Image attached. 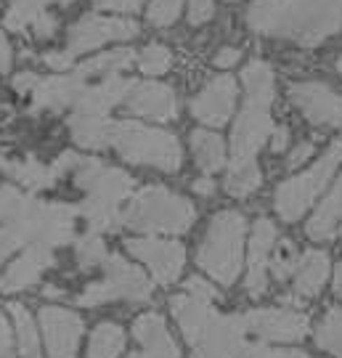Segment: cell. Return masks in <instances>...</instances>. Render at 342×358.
<instances>
[{"label": "cell", "mask_w": 342, "mask_h": 358, "mask_svg": "<svg viewBox=\"0 0 342 358\" xmlns=\"http://www.w3.org/2000/svg\"><path fill=\"white\" fill-rule=\"evenodd\" d=\"M247 24L260 35L318 45L342 27V0H255Z\"/></svg>", "instance_id": "1"}, {"label": "cell", "mask_w": 342, "mask_h": 358, "mask_svg": "<svg viewBox=\"0 0 342 358\" xmlns=\"http://www.w3.org/2000/svg\"><path fill=\"white\" fill-rule=\"evenodd\" d=\"M241 83L247 99L231 133V167L257 165V152L273 130L271 103H273V72L263 62H252L244 66Z\"/></svg>", "instance_id": "2"}, {"label": "cell", "mask_w": 342, "mask_h": 358, "mask_svg": "<svg viewBox=\"0 0 342 358\" xmlns=\"http://www.w3.org/2000/svg\"><path fill=\"white\" fill-rule=\"evenodd\" d=\"M194 217L197 213L186 196L165 186H146L130 199L122 213V223L127 229L149 234H183L194 223Z\"/></svg>", "instance_id": "3"}, {"label": "cell", "mask_w": 342, "mask_h": 358, "mask_svg": "<svg viewBox=\"0 0 342 358\" xmlns=\"http://www.w3.org/2000/svg\"><path fill=\"white\" fill-rule=\"evenodd\" d=\"M244 231L247 220L241 213L223 210L210 220V229L204 234L197 263L215 282L234 284L241 271V250H244Z\"/></svg>", "instance_id": "4"}, {"label": "cell", "mask_w": 342, "mask_h": 358, "mask_svg": "<svg viewBox=\"0 0 342 358\" xmlns=\"http://www.w3.org/2000/svg\"><path fill=\"white\" fill-rule=\"evenodd\" d=\"M109 146L133 165H149L162 173H176L183 162L180 143L170 130L149 128L141 122H114Z\"/></svg>", "instance_id": "5"}, {"label": "cell", "mask_w": 342, "mask_h": 358, "mask_svg": "<svg viewBox=\"0 0 342 358\" xmlns=\"http://www.w3.org/2000/svg\"><path fill=\"white\" fill-rule=\"evenodd\" d=\"M342 165V143H332L329 152L318 159L311 170H305L294 178L284 180L276 196H273V205L284 220H297L303 215L308 207L318 199V194L327 189V183L332 180V176L337 173V167Z\"/></svg>", "instance_id": "6"}, {"label": "cell", "mask_w": 342, "mask_h": 358, "mask_svg": "<svg viewBox=\"0 0 342 358\" xmlns=\"http://www.w3.org/2000/svg\"><path fill=\"white\" fill-rule=\"evenodd\" d=\"M104 282L90 284L85 292L77 297L80 306H101L109 300H149L152 284L146 273L130 266L122 255H106L104 260Z\"/></svg>", "instance_id": "7"}, {"label": "cell", "mask_w": 342, "mask_h": 358, "mask_svg": "<svg viewBox=\"0 0 342 358\" xmlns=\"http://www.w3.org/2000/svg\"><path fill=\"white\" fill-rule=\"evenodd\" d=\"M138 35V24L133 19H114L101 13H85L80 16L66 32V53L77 59L85 53L101 48L109 40H130Z\"/></svg>", "instance_id": "8"}, {"label": "cell", "mask_w": 342, "mask_h": 358, "mask_svg": "<svg viewBox=\"0 0 342 358\" xmlns=\"http://www.w3.org/2000/svg\"><path fill=\"white\" fill-rule=\"evenodd\" d=\"M247 332H255L266 343H300L311 329V321L297 310L281 308H257L244 316Z\"/></svg>", "instance_id": "9"}, {"label": "cell", "mask_w": 342, "mask_h": 358, "mask_svg": "<svg viewBox=\"0 0 342 358\" xmlns=\"http://www.w3.org/2000/svg\"><path fill=\"white\" fill-rule=\"evenodd\" d=\"M127 252L143 260L154 279L159 284H173L183 271L186 263V250L180 242H165V239H154V236H138V239H127Z\"/></svg>", "instance_id": "10"}, {"label": "cell", "mask_w": 342, "mask_h": 358, "mask_svg": "<svg viewBox=\"0 0 342 358\" xmlns=\"http://www.w3.org/2000/svg\"><path fill=\"white\" fill-rule=\"evenodd\" d=\"M247 324L244 316H220L210 321V327L197 340V356L202 358H244L247 353Z\"/></svg>", "instance_id": "11"}, {"label": "cell", "mask_w": 342, "mask_h": 358, "mask_svg": "<svg viewBox=\"0 0 342 358\" xmlns=\"http://www.w3.org/2000/svg\"><path fill=\"white\" fill-rule=\"evenodd\" d=\"M292 103L303 112L313 125H342V96L324 83H294L290 85Z\"/></svg>", "instance_id": "12"}, {"label": "cell", "mask_w": 342, "mask_h": 358, "mask_svg": "<svg viewBox=\"0 0 342 358\" xmlns=\"http://www.w3.org/2000/svg\"><path fill=\"white\" fill-rule=\"evenodd\" d=\"M234 103H236V85L234 77L220 75L210 80L194 99H191V115L197 117L202 125H226L234 115Z\"/></svg>", "instance_id": "13"}, {"label": "cell", "mask_w": 342, "mask_h": 358, "mask_svg": "<svg viewBox=\"0 0 342 358\" xmlns=\"http://www.w3.org/2000/svg\"><path fill=\"white\" fill-rule=\"evenodd\" d=\"M40 324L45 334V345L51 358H75L77 343L83 334V321L72 310L64 308H43L40 310Z\"/></svg>", "instance_id": "14"}, {"label": "cell", "mask_w": 342, "mask_h": 358, "mask_svg": "<svg viewBox=\"0 0 342 358\" xmlns=\"http://www.w3.org/2000/svg\"><path fill=\"white\" fill-rule=\"evenodd\" d=\"M88 83L72 69H66L62 75L40 77L35 90H32V109L35 112H62L66 106H75L77 96L83 93Z\"/></svg>", "instance_id": "15"}, {"label": "cell", "mask_w": 342, "mask_h": 358, "mask_svg": "<svg viewBox=\"0 0 342 358\" xmlns=\"http://www.w3.org/2000/svg\"><path fill=\"white\" fill-rule=\"evenodd\" d=\"M127 112L146 120H173L178 115V99L176 90L162 83H133V88L125 99Z\"/></svg>", "instance_id": "16"}, {"label": "cell", "mask_w": 342, "mask_h": 358, "mask_svg": "<svg viewBox=\"0 0 342 358\" xmlns=\"http://www.w3.org/2000/svg\"><path fill=\"white\" fill-rule=\"evenodd\" d=\"M133 88V80L117 75H106L88 83L83 93L77 96L75 112H85V115H109L117 103H125L127 93Z\"/></svg>", "instance_id": "17"}, {"label": "cell", "mask_w": 342, "mask_h": 358, "mask_svg": "<svg viewBox=\"0 0 342 358\" xmlns=\"http://www.w3.org/2000/svg\"><path fill=\"white\" fill-rule=\"evenodd\" d=\"M276 247V226L260 217L255 220L252 239H250V271H247V292L260 297L268 287V260Z\"/></svg>", "instance_id": "18"}, {"label": "cell", "mask_w": 342, "mask_h": 358, "mask_svg": "<svg viewBox=\"0 0 342 358\" xmlns=\"http://www.w3.org/2000/svg\"><path fill=\"white\" fill-rule=\"evenodd\" d=\"M53 266V252L51 247H45V244H32V247H27L24 255L19 257V260H13L8 271L3 273V279H0V289L3 292H22L27 287H32V284L40 279V273L45 268H51Z\"/></svg>", "instance_id": "19"}, {"label": "cell", "mask_w": 342, "mask_h": 358, "mask_svg": "<svg viewBox=\"0 0 342 358\" xmlns=\"http://www.w3.org/2000/svg\"><path fill=\"white\" fill-rule=\"evenodd\" d=\"M170 310H173V316H176L178 327H180V332H183L189 345H197V340H199L204 334V329L210 327V321L218 316L213 303L199 300V297H194V294H189V292L176 294V297L170 300Z\"/></svg>", "instance_id": "20"}, {"label": "cell", "mask_w": 342, "mask_h": 358, "mask_svg": "<svg viewBox=\"0 0 342 358\" xmlns=\"http://www.w3.org/2000/svg\"><path fill=\"white\" fill-rule=\"evenodd\" d=\"M133 334L141 343V353L130 358H178V345L167 332L165 319L159 313H143L133 324Z\"/></svg>", "instance_id": "21"}, {"label": "cell", "mask_w": 342, "mask_h": 358, "mask_svg": "<svg viewBox=\"0 0 342 358\" xmlns=\"http://www.w3.org/2000/svg\"><path fill=\"white\" fill-rule=\"evenodd\" d=\"M342 226V173L340 180L334 183V189L327 194V199L318 205L313 217L308 220V236L313 242H329L337 236V231Z\"/></svg>", "instance_id": "22"}, {"label": "cell", "mask_w": 342, "mask_h": 358, "mask_svg": "<svg viewBox=\"0 0 342 358\" xmlns=\"http://www.w3.org/2000/svg\"><path fill=\"white\" fill-rule=\"evenodd\" d=\"M329 279V255L321 250H308L297 260L294 268V294L313 297Z\"/></svg>", "instance_id": "23"}, {"label": "cell", "mask_w": 342, "mask_h": 358, "mask_svg": "<svg viewBox=\"0 0 342 358\" xmlns=\"http://www.w3.org/2000/svg\"><path fill=\"white\" fill-rule=\"evenodd\" d=\"M112 120L106 115H85V112H75L69 117V133L75 143L85 146V149H104L109 146L112 138Z\"/></svg>", "instance_id": "24"}, {"label": "cell", "mask_w": 342, "mask_h": 358, "mask_svg": "<svg viewBox=\"0 0 342 358\" xmlns=\"http://www.w3.org/2000/svg\"><path fill=\"white\" fill-rule=\"evenodd\" d=\"M133 62H136V53L130 51V48H114V51L99 53V56H93V59L80 62V64L75 66V72L83 77L85 83H93V80H99V77L122 72V69H127Z\"/></svg>", "instance_id": "25"}, {"label": "cell", "mask_w": 342, "mask_h": 358, "mask_svg": "<svg viewBox=\"0 0 342 358\" xmlns=\"http://www.w3.org/2000/svg\"><path fill=\"white\" fill-rule=\"evenodd\" d=\"M0 170L6 176H11L16 183H22L27 189H51L56 183V176L48 165H40L38 159L27 157V159H19V162H11V159H0Z\"/></svg>", "instance_id": "26"}, {"label": "cell", "mask_w": 342, "mask_h": 358, "mask_svg": "<svg viewBox=\"0 0 342 358\" xmlns=\"http://www.w3.org/2000/svg\"><path fill=\"white\" fill-rule=\"evenodd\" d=\"M191 149L197 157V165L202 167L204 173H218L226 165V146L223 138L213 133V130H194L191 133Z\"/></svg>", "instance_id": "27"}, {"label": "cell", "mask_w": 342, "mask_h": 358, "mask_svg": "<svg viewBox=\"0 0 342 358\" xmlns=\"http://www.w3.org/2000/svg\"><path fill=\"white\" fill-rule=\"evenodd\" d=\"M133 189V178L127 176L125 170H117V167H101V173L96 176V180L90 183L88 196H99V199H106V202H114L120 205L127 194Z\"/></svg>", "instance_id": "28"}, {"label": "cell", "mask_w": 342, "mask_h": 358, "mask_svg": "<svg viewBox=\"0 0 342 358\" xmlns=\"http://www.w3.org/2000/svg\"><path fill=\"white\" fill-rule=\"evenodd\" d=\"M51 3L69 6L75 0H11L8 8H6V27L13 29V32H22L27 27H32V22L38 19L40 13H45V8Z\"/></svg>", "instance_id": "29"}, {"label": "cell", "mask_w": 342, "mask_h": 358, "mask_svg": "<svg viewBox=\"0 0 342 358\" xmlns=\"http://www.w3.org/2000/svg\"><path fill=\"white\" fill-rule=\"evenodd\" d=\"M125 348V332L117 324H99L90 334L88 358H117Z\"/></svg>", "instance_id": "30"}, {"label": "cell", "mask_w": 342, "mask_h": 358, "mask_svg": "<svg viewBox=\"0 0 342 358\" xmlns=\"http://www.w3.org/2000/svg\"><path fill=\"white\" fill-rule=\"evenodd\" d=\"M316 345L342 358V308H329L316 332Z\"/></svg>", "instance_id": "31"}, {"label": "cell", "mask_w": 342, "mask_h": 358, "mask_svg": "<svg viewBox=\"0 0 342 358\" xmlns=\"http://www.w3.org/2000/svg\"><path fill=\"white\" fill-rule=\"evenodd\" d=\"M13 321H16V332H19V345H22V356L24 358H40V340L35 321L27 313L24 306H11Z\"/></svg>", "instance_id": "32"}, {"label": "cell", "mask_w": 342, "mask_h": 358, "mask_svg": "<svg viewBox=\"0 0 342 358\" xmlns=\"http://www.w3.org/2000/svg\"><path fill=\"white\" fill-rule=\"evenodd\" d=\"M260 170L257 165H247V167H231L226 178V192L231 196H250V194L260 186Z\"/></svg>", "instance_id": "33"}, {"label": "cell", "mask_w": 342, "mask_h": 358, "mask_svg": "<svg viewBox=\"0 0 342 358\" xmlns=\"http://www.w3.org/2000/svg\"><path fill=\"white\" fill-rule=\"evenodd\" d=\"M170 64H173V53L159 43H152L138 53V66L143 75H165Z\"/></svg>", "instance_id": "34"}, {"label": "cell", "mask_w": 342, "mask_h": 358, "mask_svg": "<svg viewBox=\"0 0 342 358\" xmlns=\"http://www.w3.org/2000/svg\"><path fill=\"white\" fill-rule=\"evenodd\" d=\"M27 205H29V196L27 194H22L19 189H13V186H3L0 189V223L13 226L22 217Z\"/></svg>", "instance_id": "35"}, {"label": "cell", "mask_w": 342, "mask_h": 358, "mask_svg": "<svg viewBox=\"0 0 342 358\" xmlns=\"http://www.w3.org/2000/svg\"><path fill=\"white\" fill-rule=\"evenodd\" d=\"M297 250H294V244L290 242V239H284V242H279V247H276V252H273V257L268 260V268L273 271V276L279 279V282H284L290 273H294V268H297Z\"/></svg>", "instance_id": "36"}, {"label": "cell", "mask_w": 342, "mask_h": 358, "mask_svg": "<svg viewBox=\"0 0 342 358\" xmlns=\"http://www.w3.org/2000/svg\"><path fill=\"white\" fill-rule=\"evenodd\" d=\"M77 260L83 268H90V266H99L106 260V247H104L101 236L96 231L85 234L80 242H77Z\"/></svg>", "instance_id": "37"}, {"label": "cell", "mask_w": 342, "mask_h": 358, "mask_svg": "<svg viewBox=\"0 0 342 358\" xmlns=\"http://www.w3.org/2000/svg\"><path fill=\"white\" fill-rule=\"evenodd\" d=\"M183 0H152L149 3V24L154 27H170L180 13Z\"/></svg>", "instance_id": "38"}, {"label": "cell", "mask_w": 342, "mask_h": 358, "mask_svg": "<svg viewBox=\"0 0 342 358\" xmlns=\"http://www.w3.org/2000/svg\"><path fill=\"white\" fill-rule=\"evenodd\" d=\"M22 244H27V242H24V236H22L16 229H11V226L0 229V263L11 255V252H16Z\"/></svg>", "instance_id": "39"}, {"label": "cell", "mask_w": 342, "mask_h": 358, "mask_svg": "<svg viewBox=\"0 0 342 358\" xmlns=\"http://www.w3.org/2000/svg\"><path fill=\"white\" fill-rule=\"evenodd\" d=\"M215 13L213 0H189V22L191 24H204Z\"/></svg>", "instance_id": "40"}, {"label": "cell", "mask_w": 342, "mask_h": 358, "mask_svg": "<svg viewBox=\"0 0 342 358\" xmlns=\"http://www.w3.org/2000/svg\"><path fill=\"white\" fill-rule=\"evenodd\" d=\"M93 3L101 11H117V13H136L143 6V0H93Z\"/></svg>", "instance_id": "41"}, {"label": "cell", "mask_w": 342, "mask_h": 358, "mask_svg": "<svg viewBox=\"0 0 342 358\" xmlns=\"http://www.w3.org/2000/svg\"><path fill=\"white\" fill-rule=\"evenodd\" d=\"M186 292L194 294V297H199V300H207V303H213L218 297V292L213 289V284H207L204 279H199V276H191L189 282H186Z\"/></svg>", "instance_id": "42"}, {"label": "cell", "mask_w": 342, "mask_h": 358, "mask_svg": "<svg viewBox=\"0 0 342 358\" xmlns=\"http://www.w3.org/2000/svg\"><path fill=\"white\" fill-rule=\"evenodd\" d=\"M32 29H35V35L43 40H48L56 35V29H59V22H56V16H51V13H40L38 19L32 22Z\"/></svg>", "instance_id": "43"}, {"label": "cell", "mask_w": 342, "mask_h": 358, "mask_svg": "<svg viewBox=\"0 0 342 358\" xmlns=\"http://www.w3.org/2000/svg\"><path fill=\"white\" fill-rule=\"evenodd\" d=\"M38 80L40 77L35 75V72H19V75L13 77V90L22 93V96H24V93H32L35 85H38Z\"/></svg>", "instance_id": "44"}, {"label": "cell", "mask_w": 342, "mask_h": 358, "mask_svg": "<svg viewBox=\"0 0 342 358\" xmlns=\"http://www.w3.org/2000/svg\"><path fill=\"white\" fill-rule=\"evenodd\" d=\"M11 62H13L11 43H8V38H6V32L0 29V75H6V72L11 69Z\"/></svg>", "instance_id": "45"}, {"label": "cell", "mask_w": 342, "mask_h": 358, "mask_svg": "<svg viewBox=\"0 0 342 358\" xmlns=\"http://www.w3.org/2000/svg\"><path fill=\"white\" fill-rule=\"evenodd\" d=\"M287 143H290V130L284 128V125L271 130V149H273V152H284Z\"/></svg>", "instance_id": "46"}, {"label": "cell", "mask_w": 342, "mask_h": 358, "mask_svg": "<svg viewBox=\"0 0 342 358\" xmlns=\"http://www.w3.org/2000/svg\"><path fill=\"white\" fill-rule=\"evenodd\" d=\"M311 154H313V143H311V141L300 143V146H297V149L290 154V162H287V165H290V167H300L305 159L311 157Z\"/></svg>", "instance_id": "47"}, {"label": "cell", "mask_w": 342, "mask_h": 358, "mask_svg": "<svg viewBox=\"0 0 342 358\" xmlns=\"http://www.w3.org/2000/svg\"><path fill=\"white\" fill-rule=\"evenodd\" d=\"M241 59V51L239 48H223V51H218L215 56V64L218 66H234L236 62Z\"/></svg>", "instance_id": "48"}, {"label": "cell", "mask_w": 342, "mask_h": 358, "mask_svg": "<svg viewBox=\"0 0 342 358\" xmlns=\"http://www.w3.org/2000/svg\"><path fill=\"white\" fill-rule=\"evenodd\" d=\"M8 348H11V332H8V324H6V319L0 316V358H6Z\"/></svg>", "instance_id": "49"}, {"label": "cell", "mask_w": 342, "mask_h": 358, "mask_svg": "<svg viewBox=\"0 0 342 358\" xmlns=\"http://www.w3.org/2000/svg\"><path fill=\"white\" fill-rule=\"evenodd\" d=\"M194 192L202 194V196H210V194L215 192V183H213L210 178H199L197 183H194Z\"/></svg>", "instance_id": "50"}, {"label": "cell", "mask_w": 342, "mask_h": 358, "mask_svg": "<svg viewBox=\"0 0 342 358\" xmlns=\"http://www.w3.org/2000/svg\"><path fill=\"white\" fill-rule=\"evenodd\" d=\"M334 294L342 297V260H340V266H337V271H334Z\"/></svg>", "instance_id": "51"}, {"label": "cell", "mask_w": 342, "mask_h": 358, "mask_svg": "<svg viewBox=\"0 0 342 358\" xmlns=\"http://www.w3.org/2000/svg\"><path fill=\"white\" fill-rule=\"evenodd\" d=\"M337 72H340V75H342V56H340V59H337Z\"/></svg>", "instance_id": "52"}, {"label": "cell", "mask_w": 342, "mask_h": 358, "mask_svg": "<svg viewBox=\"0 0 342 358\" xmlns=\"http://www.w3.org/2000/svg\"><path fill=\"white\" fill-rule=\"evenodd\" d=\"M337 234H340V239H342V226H340V231H337Z\"/></svg>", "instance_id": "53"}, {"label": "cell", "mask_w": 342, "mask_h": 358, "mask_svg": "<svg viewBox=\"0 0 342 358\" xmlns=\"http://www.w3.org/2000/svg\"><path fill=\"white\" fill-rule=\"evenodd\" d=\"M226 3H236V0H226Z\"/></svg>", "instance_id": "54"}, {"label": "cell", "mask_w": 342, "mask_h": 358, "mask_svg": "<svg viewBox=\"0 0 342 358\" xmlns=\"http://www.w3.org/2000/svg\"><path fill=\"white\" fill-rule=\"evenodd\" d=\"M194 358H202V356H197V353H194Z\"/></svg>", "instance_id": "55"}, {"label": "cell", "mask_w": 342, "mask_h": 358, "mask_svg": "<svg viewBox=\"0 0 342 358\" xmlns=\"http://www.w3.org/2000/svg\"><path fill=\"white\" fill-rule=\"evenodd\" d=\"M340 128H342V125H340Z\"/></svg>", "instance_id": "56"}]
</instances>
